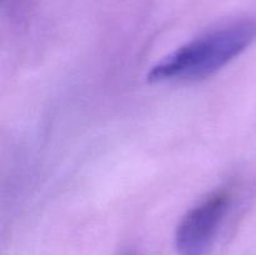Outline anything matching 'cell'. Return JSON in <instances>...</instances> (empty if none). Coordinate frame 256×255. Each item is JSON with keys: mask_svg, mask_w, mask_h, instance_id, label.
Masks as SVG:
<instances>
[{"mask_svg": "<svg viewBox=\"0 0 256 255\" xmlns=\"http://www.w3.org/2000/svg\"><path fill=\"white\" fill-rule=\"evenodd\" d=\"M256 40V19L244 18L212 29L175 50L152 68L150 82L212 76Z\"/></svg>", "mask_w": 256, "mask_h": 255, "instance_id": "cell-1", "label": "cell"}, {"mask_svg": "<svg viewBox=\"0 0 256 255\" xmlns=\"http://www.w3.org/2000/svg\"><path fill=\"white\" fill-rule=\"evenodd\" d=\"M232 194L222 189L212 192L189 210L175 232L179 255H205L216 238L229 210Z\"/></svg>", "mask_w": 256, "mask_h": 255, "instance_id": "cell-2", "label": "cell"}, {"mask_svg": "<svg viewBox=\"0 0 256 255\" xmlns=\"http://www.w3.org/2000/svg\"><path fill=\"white\" fill-rule=\"evenodd\" d=\"M122 255H136V254H135V252H122Z\"/></svg>", "mask_w": 256, "mask_h": 255, "instance_id": "cell-3", "label": "cell"}]
</instances>
